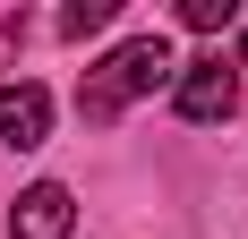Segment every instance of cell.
<instances>
[{
  "label": "cell",
  "mask_w": 248,
  "mask_h": 239,
  "mask_svg": "<svg viewBox=\"0 0 248 239\" xmlns=\"http://www.w3.org/2000/svg\"><path fill=\"white\" fill-rule=\"evenodd\" d=\"M171 77H180L171 43H163V34H137V43H120L111 60H94V69L77 77V111L94 120V128H111V120H120L137 94H163Z\"/></svg>",
  "instance_id": "cell-1"
},
{
  "label": "cell",
  "mask_w": 248,
  "mask_h": 239,
  "mask_svg": "<svg viewBox=\"0 0 248 239\" xmlns=\"http://www.w3.org/2000/svg\"><path fill=\"white\" fill-rule=\"evenodd\" d=\"M171 111L188 120V128H214V120H231V111H240V69H231L223 51L188 60V69L171 77Z\"/></svg>",
  "instance_id": "cell-2"
},
{
  "label": "cell",
  "mask_w": 248,
  "mask_h": 239,
  "mask_svg": "<svg viewBox=\"0 0 248 239\" xmlns=\"http://www.w3.org/2000/svg\"><path fill=\"white\" fill-rule=\"evenodd\" d=\"M77 231V196L60 179H34V188L9 205V239H69Z\"/></svg>",
  "instance_id": "cell-3"
},
{
  "label": "cell",
  "mask_w": 248,
  "mask_h": 239,
  "mask_svg": "<svg viewBox=\"0 0 248 239\" xmlns=\"http://www.w3.org/2000/svg\"><path fill=\"white\" fill-rule=\"evenodd\" d=\"M43 137H51V94L34 86V77H17V86H0V145H17V154H34Z\"/></svg>",
  "instance_id": "cell-4"
},
{
  "label": "cell",
  "mask_w": 248,
  "mask_h": 239,
  "mask_svg": "<svg viewBox=\"0 0 248 239\" xmlns=\"http://www.w3.org/2000/svg\"><path fill=\"white\" fill-rule=\"evenodd\" d=\"M231 17H240L231 0H180V26H188V34H223Z\"/></svg>",
  "instance_id": "cell-5"
},
{
  "label": "cell",
  "mask_w": 248,
  "mask_h": 239,
  "mask_svg": "<svg viewBox=\"0 0 248 239\" xmlns=\"http://www.w3.org/2000/svg\"><path fill=\"white\" fill-rule=\"evenodd\" d=\"M94 26H111V0H77V9H60V34H94Z\"/></svg>",
  "instance_id": "cell-6"
},
{
  "label": "cell",
  "mask_w": 248,
  "mask_h": 239,
  "mask_svg": "<svg viewBox=\"0 0 248 239\" xmlns=\"http://www.w3.org/2000/svg\"><path fill=\"white\" fill-rule=\"evenodd\" d=\"M17 43H26V9H0V60H9Z\"/></svg>",
  "instance_id": "cell-7"
},
{
  "label": "cell",
  "mask_w": 248,
  "mask_h": 239,
  "mask_svg": "<svg viewBox=\"0 0 248 239\" xmlns=\"http://www.w3.org/2000/svg\"><path fill=\"white\" fill-rule=\"evenodd\" d=\"M231 69H248V43H240V60H231Z\"/></svg>",
  "instance_id": "cell-8"
}]
</instances>
